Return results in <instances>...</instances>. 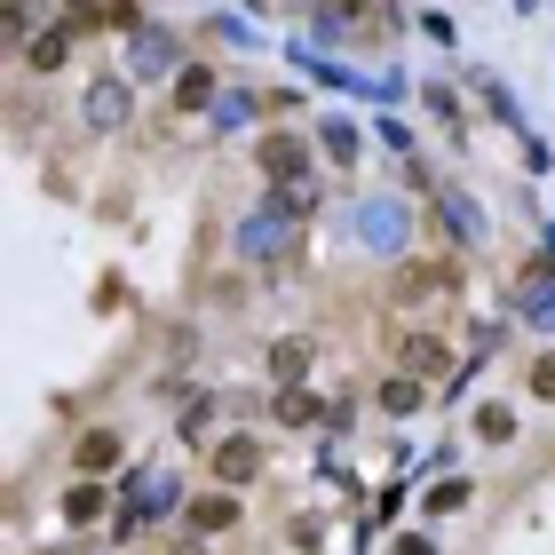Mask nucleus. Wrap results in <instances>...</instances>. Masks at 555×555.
I'll return each mask as SVG.
<instances>
[{
	"label": "nucleus",
	"mask_w": 555,
	"mask_h": 555,
	"mask_svg": "<svg viewBox=\"0 0 555 555\" xmlns=\"http://www.w3.org/2000/svg\"><path fill=\"white\" fill-rule=\"evenodd\" d=\"M254 468H262V444H254V437H230V444H215V476H222V484H246Z\"/></svg>",
	"instance_id": "nucleus-1"
},
{
	"label": "nucleus",
	"mask_w": 555,
	"mask_h": 555,
	"mask_svg": "<svg viewBox=\"0 0 555 555\" xmlns=\"http://www.w3.org/2000/svg\"><path fill=\"white\" fill-rule=\"evenodd\" d=\"M254 159H262V175H278V183H286V175H302V167H310V151H302V143H294V135H270V143H262V151H254Z\"/></svg>",
	"instance_id": "nucleus-2"
},
{
	"label": "nucleus",
	"mask_w": 555,
	"mask_h": 555,
	"mask_svg": "<svg viewBox=\"0 0 555 555\" xmlns=\"http://www.w3.org/2000/svg\"><path fill=\"white\" fill-rule=\"evenodd\" d=\"M119 119H127V88L119 80H96L88 88V127H119Z\"/></svg>",
	"instance_id": "nucleus-3"
},
{
	"label": "nucleus",
	"mask_w": 555,
	"mask_h": 555,
	"mask_svg": "<svg viewBox=\"0 0 555 555\" xmlns=\"http://www.w3.org/2000/svg\"><path fill=\"white\" fill-rule=\"evenodd\" d=\"M230 524H238V500H230V492L191 500V532H230Z\"/></svg>",
	"instance_id": "nucleus-4"
},
{
	"label": "nucleus",
	"mask_w": 555,
	"mask_h": 555,
	"mask_svg": "<svg viewBox=\"0 0 555 555\" xmlns=\"http://www.w3.org/2000/svg\"><path fill=\"white\" fill-rule=\"evenodd\" d=\"M111 460H119V437H111V429H88V437H80V476H104Z\"/></svg>",
	"instance_id": "nucleus-5"
},
{
	"label": "nucleus",
	"mask_w": 555,
	"mask_h": 555,
	"mask_svg": "<svg viewBox=\"0 0 555 555\" xmlns=\"http://www.w3.org/2000/svg\"><path fill=\"white\" fill-rule=\"evenodd\" d=\"M302 365H310V341H302V333H294V341H278V349H270V373H278V381H286V389H294V381H302Z\"/></svg>",
	"instance_id": "nucleus-6"
},
{
	"label": "nucleus",
	"mask_w": 555,
	"mask_h": 555,
	"mask_svg": "<svg viewBox=\"0 0 555 555\" xmlns=\"http://www.w3.org/2000/svg\"><path fill=\"white\" fill-rule=\"evenodd\" d=\"M64 516H72V524H96V516H104V492H96V484H72V492H64Z\"/></svg>",
	"instance_id": "nucleus-7"
},
{
	"label": "nucleus",
	"mask_w": 555,
	"mask_h": 555,
	"mask_svg": "<svg viewBox=\"0 0 555 555\" xmlns=\"http://www.w3.org/2000/svg\"><path fill=\"white\" fill-rule=\"evenodd\" d=\"M278 421H286V429L318 421V397H310V389H286V397H278Z\"/></svg>",
	"instance_id": "nucleus-8"
},
{
	"label": "nucleus",
	"mask_w": 555,
	"mask_h": 555,
	"mask_svg": "<svg viewBox=\"0 0 555 555\" xmlns=\"http://www.w3.org/2000/svg\"><path fill=\"white\" fill-rule=\"evenodd\" d=\"M405 365L437 381V373H444V341H405Z\"/></svg>",
	"instance_id": "nucleus-9"
},
{
	"label": "nucleus",
	"mask_w": 555,
	"mask_h": 555,
	"mask_svg": "<svg viewBox=\"0 0 555 555\" xmlns=\"http://www.w3.org/2000/svg\"><path fill=\"white\" fill-rule=\"evenodd\" d=\"M476 429L500 444V437H516V413H508V405H484V413H476Z\"/></svg>",
	"instance_id": "nucleus-10"
},
{
	"label": "nucleus",
	"mask_w": 555,
	"mask_h": 555,
	"mask_svg": "<svg viewBox=\"0 0 555 555\" xmlns=\"http://www.w3.org/2000/svg\"><path fill=\"white\" fill-rule=\"evenodd\" d=\"M64 56H72V40H64V32H48V40H40V48H32V64H40V72H56V64H64Z\"/></svg>",
	"instance_id": "nucleus-11"
},
{
	"label": "nucleus",
	"mask_w": 555,
	"mask_h": 555,
	"mask_svg": "<svg viewBox=\"0 0 555 555\" xmlns=\"http://www.w3.org/2000/svg\"><path fill=\"white\" fill-rule=\"evenodd\" d=\"M207 96H215L207 72H183V80H175V104H207Z\"/></svg>",
	"instance_id": "nucleus-12"
},
{
	"label": "nucleus",
	"mask_w": 555,
	"mask_h": 555,
	"mask_svg": "<svg viewBox=\"0 0 555 555\" xmlns=\"http://www.w3.org/2000/svg\"><path fill=\"white\" fill-rule=\"evenodd\" d=\"M381 405H389V413H413V405H421V381H389Z\"/></svg>",
	"instance_id": "nucleus-13"
},
{
	"label": "nucleus",
	"mask_w": 555,
	"mask_h": 555,
	"mask_svg": "<svg viewBox=\"0 0 555 555\" xmlns=\"http://www.w3.org/2000/svg\"><path fill=\"white\" fill-rule=\"evenodd\" d=\"M532 389H540V397H555V357H540V365H532Z\"/></svg>",
	"instance_id": "nucleus-14"
},
{
	"label": "nucleus",
	"mask_w": 555,
	"mask_h": 555,
	"mask_svg": "<svg viewBox=\"0 0 555 555\" xmlns=\"http://www.w3.org/2000/svg\"><path fill=\"white\" fill-rule=\"evenodd\" d=\"M397 555H437V548H429V540H421V532H413V540H397Z\"/></svg>",
	"instance_id": "nucleus-15"
}]
</instances>
